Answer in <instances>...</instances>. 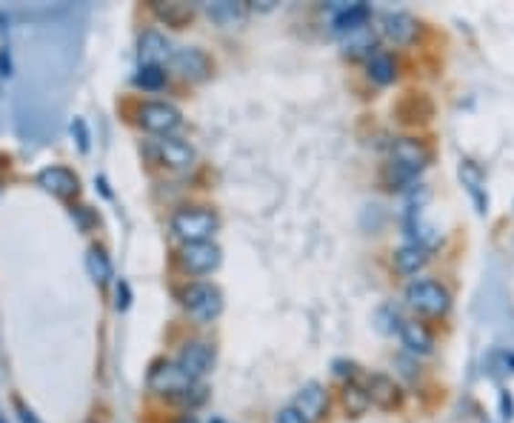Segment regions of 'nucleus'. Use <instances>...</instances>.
Returning <instances> with one entry per match:
<instances>
[{
  "instance_id": "412c9836",
  "label": "nucleus",
  "mask_w": 514,
  "mask_h": 423,
  "mask_svg": "<svg viewBox=\"0 0 514 423\" xmlns=\"http://www.w3.org/2000/svg\"><path fill=\"white\" fill-rule=\"evenodd\" d=\"M86 269H89L92 281L100 284V286L112 281V261H109V255H106L100 246L89 249V255H86Z\"/></svg>"
},
{
  "instance_id": "423d86ee",
  "label": "nucleus",
  "mask_w": 514,
  "mask_h": 423,
  "mask_svg": "<svg viewBox=\"0 0 514 423\" xmlns=\"http://www.w3.org/2000/svg\"><path fill=\"white\" fill-rule=\"evenodd\" d=\"M178 366L189 380L198 384V380H203L214 366V346L206 341H189L178 355Z\"/></svg>"
},
{
  "instance_id": "aec40b11",
  "label": "nucleus",
  "mask_w": 514,
  "mask_h": 423,
  "mask_svg": "<svg viewBox=\"0 0 514 423\" xmlns=\"http://www.w3.org/2000/svg\"><path fill=\"white\" fill-rule=\"evenodd\" d=\"M366 69H369V77L380 83V87H389V83L397 80V63L389 52H372Z\"/></svg>"
},
{
  "instance_id": "dca6fc26",
  "label": "nucleus",
  "mask_w": 514,
  "mask_h": 423,
  "mask_svg": "<svg viewBox=\"0 0 514 423\" xmlns=\"http://www.w3.org/2000/svg\"><path fill=\"white\" fill-rule=\"evenodd\" d=\"M206 15L214 20L218 26L223 29H234V26H243V20L249 15L246 4H238V0H218V4H209Z\"/></svg>"
},
{
  "instance_id": "0eeeda50",
  "label": "nucleus",
  "mask_w": 514,
  "mask_h": 423,
  "mask_svg": "<svg viewBox=\"0 0 514 423\" xmlns=\"http://www.w3.org/2000/svg\"><path fill=\"white\" fill-rule=\"evenodd\" d=\"M221 261H223V252H221L218 243H211V241L183 243V249H180V263L191 274H209L221 266Z\"/></svg>"
},
{
  "instance_id": "cd10ccee",
  "label": "nucleus",
  "mask_w": 514,
  "mask_h": 423,
  "mask_svg": "<svg viewBox=\"0 0 514 423\" xmlns=\"http://www.w3.org/2000/svg\"><path fill=\"white\" fill-rule=\"evenodd\" d=\"M17 415H20V420H24V423H40L37 415L24 404V400H17Z\"/></svg>"
},
{
  "instance_id": "bb28decb",
  "label": "nucleus",
  "mask_w": 514,
  "mask_h": 423,
  "mask_svg": "<svg viewBox=\"0 0 514 423\" xmlns=\"http://www.w3.org/2000/svg\"><path fill=\"white\" fill-rule=\"evenodd\" d=\"M77 129V143H80V152H89V132H86V126H83V120L77 118L75 123H72V132Z\"/></svg>"
},
{
  "instance_id": "2f4dec72",
  "label": "nucleus",
  "mask_w": 514,
  "mask_h": 423,
  "mask_svg": "<svg viewBox=\"0 0 514 423\" xmlns=\"http://www.w3.org/2000/svg\"><path fill=\"white\" fill-rule=\"evenodd\" d=\"M211 423H223V420H211Z\"/></svg>"
},
{
  "instance_id": "f8f14e48",
  "label": "nucleus",
  "mask_w": 514,
  "mask_h": 423,
  "mask_svg": "<svg viewBox=\"0 0 514 423\" xmlns=\"http://www.w3.org/2000/svg\"><path fill=\"white\" fill-rule=\"evenodd\" d=\"M37 186H43L55 198H72L80 183H77V175L69 172L67 166H49L37 175Z\"/></svg>"
},
{
  "instance_id": "473e14b6",
  "label": "nucleus",
  "mask_w": 514,
  "mask_h": 423,
  "mask_svg": "<svg viewBox=\"0 0 514 423\" xmlns=\"http://www.w3.org/2000/svg\"><path fill=\"white\" fill-rule=\"evenodd\" d=\"M0 423H4V420H0Z\"/></svg>"
},
{
  "instance_id": "2eb2a0df",
  "label": "nucleus",
  "mask_w": 514,
  "mask_h": 423,
  "mask_svg": "<svg viewBox=\"0 0 514 423\" xmlns=\"http://www.w3.org/2000/svg\"><path fill=\"white\" fill-rule=\"evenodd\" d=\"M369 400L380 409H395L400 404V387L395 384V377L389 375H372L366 384Z\"/></svg>"
},
{
  "instance_id": "a211bd4d",
  "label": "nucleus",
  "mask_w": 514,
  "mask_h": 423,
  "mask_svg": "<svg viewBox=\"0 0 514 423\" xmlns=\"http://www.w3.org/2000/svg\"><path fill=\"white\" fill-rule=\"evenodd\" d=\"M400 341L403 346L409 349L412 355H428L435 349V341H432V332H428L423 324L417 321H403L400 326Z\"/></svg>"
},
{
  "instance_id": "c756f323",
  "label": "nucleus",
  "mask_w": 514,
  "mask_h": 423,
  "mask_svg": "<svg viewBox=\"0 0 514 423\" xmlns=\"http://www.w3.org/2000/svg\"><path fill=\"white\" fill-rule=\"evenodd\" d=\"M500 404H503V418H506V420H511V412H514V404H511V395H506V392H503V397H500Z\"/></svg>"
},
{
  "instance_id": "4be33fe9",
  "label": "nucleus",
  "mask_w": 514,
  "mask_h": 423,
  "mask_svg": "<svg viewBox=\"0 0 514 423\" xmlns=\"http://www.w3.org/2000/svg\"><path fill=\"white\" fill-rule=\"evenodd\" d=\"M152 9L166 26H175V29H183L191 20V15H195V9L189 4H155Z\"/></svg>"
},
{
  "instance_id": "1a4fd4ad",
  "label": "nucleus",
  "mask_w": 514,
  "mask_h": 423,
  "mask_svg": "<svg viewBox=\"0 0 514 423\" xmlns=\"http://www.w3.org/2000/svg\"><path fill=\"white\" fill-rule=\"evenodd\" d=\"M383 37L395 46H409L417 37V20L409 12H386L380 20Z\"/></svg>"
},
{
  "instance_id": "a878e982",
  "label": "nucleus",
  "mask_w": 514,
  "mask_h": 423,
  "mask_svg": "<svg viewBox=\"0 0 514 423\" xmlns=\"http://www.w3.org/2000/svg\"><path fill=\"white\" fill-rule=\"evenodd\" d=\"M274 423H309V420L300 415V412H294L292 407H286V409L277 412V420H274Z\"/></svg>"
},
{
  "instance_id": "6ab92c4d",
  "label": "nucleus",
  "mask_w": 514,
  "mask_h": 423,
  "mask_svg": "<svg viewBox=\"0 0 514 423\" xmlns=\"http://www.w3.org/2000/svg\"><path fill=\"white\" fill-rule=\"evenodd\" d=\"M428 261V252L417 243H406L395 252V269L400 274H406V278H412V274H417Z\"/></svg>"
},
{
  "instance_id": "b1692460",
  "label": "nucleus",
  "mask_w": 514,
  "mask_h": 423,
  "mask_svg": "<svg viewBox=\"0 0 514 423\" xmlns=\"http://www.w3.org/2000/svg\"><path fill=\"white\" fill-rule=\"evenodd\" d=\"M343 46H346V55H363V52H372L375 46V32L372 26H360L349 35H343Z\"/></svg>"
},
{
  "instance_id": "6e6552de",
  "label": "nucleus",
  "mask_w": 514,
  "mask_h": 423,
  "mask_svg": "<svg viewBox=\"0 0 514 423\" xmlns=\"http://www.w3.org/2000/svg\"><path fill=\"white\" fill-rule=\"evenodd\" d=\"M155 152H158L160 163L166 169H171V172H189V169L195 166V160H198L195 146L180 140V138H160L158 146H155Z\"/></svg>"
},
{
  "instance_id": "ddd939ff",
  "label": "nucleus",
  "mask_w": 514,
  "mask_h": 423,
  "mask_svg": "<svg viewBox=\"0 0 514 423\" xmlns=\"http://www.w3.org/2000/svg\"><path fill=\"white\" fill-rule=\"evenodd\" d=\"M138 55H140V67H160L163 60L171 57V49H169V40L155 32V29H149L140 35V44H138Z\"/></svg>"
},
{
  "instance_id": "393cba45",
  "label": "nucleus",
  "mask_w": 514,
  "mask_h": 423,
  "mask_svg": "<svg viewBox=\"0 0 514 423\" xmlns=\"http://www.w3.org/2000/svg\"><path fill=\"white\" fill-rule=\"evenodd\" d=\"M135 83H138L140 89L155 92V89H160L163 83H166V69L163 67H140L138 75H135Z\"/></svg>"
},
{
  "instance_id": "9d476101",
  "label": "nucleus",
  "mask_w": 514,
  "mask_h": 423,
  "mask_svg": "<svg viewBox=\"0 0 514 423\" xmlns=\"http://www.w3.org/2000/svg\"><path fill=\"white\" fill-rule=\"evenodd\" d=\"M171 67H175L186 80H206L211 75V60L203 49L186 46L171 52Z\"/></svg>"
},
{
  "instance_id": "7c9ffc66",
  "label": "nucleus",
  "mask_w": 514,
  "mask_h": 423,
  "mask_svg": "<svg viewBox=\"0 0 514 423\" xmlns=\"http://www.w3.org/2000/svg\"><path fill=\"white\" fill-rule=\"evenodd\" d=\"M178 423H198V420H195V418H180Z\"/></svg>"
},
{
  "instance_id": "9b49d317",
  "label": "nucleus",
  "mask_w": 514,
  "mask_h": 423,
  "mask_svg": "<svg viewBox=\"0 0 514 423\" xmlns=\"http://www.w3.org/2000/svg\"><path fill=\"white\" fill-rule=\"evenodd\" d=\"M292 409L303 415L309 423H314V420H320V418L326 415V409H329V395H326L324 387L314 384V380H312V384H306L303 389L294 395Z\"/></svg>"
},
{
  "instance_id": "5701e85b",
  "label": "nucleus",
  "mask_w": 514,
  "mask_h": 423,
  "mask_svg": "<svg viewBox=\"0 0 514 423\" xmlns=\"http://www.w3.org/2000/svg\"><path fill=\"white\" fill-rule=\"evenodd\" d=\"M343 407H346V412L352 418H360L363 412H366L372 407V400H369V392L357 387L355 380H349L346 387H343Z\"/></svg>"
},
{
  "instance_id": "f3484780",
  "label": "nucleus",
  "mask_w": 514,
  "mask_h": 423,
  "mask_svg": "<svg viewBox=\"0 0 514 423\" xmlns=\"http://www.w3.org/2000/svg\"><path fill=\"white\" fill-rule=\"evenodd\" d=\"M369 17H372V9L366 4H349V6H340V12L334 15L332 20V29L334 35H349L360 26H369Z\"/></svg>"
},
{
  "instance_id": "39448f33",
  "label": "nucleus",
  "mask_w": 514,
  "mask_h": 423,
  "mask_svg": "<svg viewBox=\"0 0 514 423\" xmlns=\"http://www.w3.org/2000/svg\"><path fill=\"white\" fill-rule=\"evenodd\" d=\"M138 123L143 126L146 132L171 138V132L180 129L183 115H180L178 106H171L166 100H146L138 109Z\"/></svg>"
},
{
  "instance_id": "c85d7f7f",
  "label": "nucleus",
  "mask_w": 514,
  "mask_h": 423,
  "mask_svg": "<svg viewBox=\"0 0 514 423\" xmlns=\"http://www.w3.org/2000/svg\"><path fill=\"white\" fill-rule=\"evenodd\" d=\"M126 306H128V286L120 284L118 286V309H126Z\"/></svg>"
},
{
  "instance_id": "20e7f679",
  "label": "nucleus",
  "mask_w": 514,
  "mask_h": 423,
  "mask_svg": "<svg viewBox=\"0 0 514 423\" xmlns=\"http://www.w3.org/2000/svg\"><path fill=\"white\" fill-rule=\"evenodd\" d=\"M183 306L186 312L195 317V321L200 324H209L214 321L221 312H223V294L218 286H211V284H189L183 289Z\"/></svg>"
},
{
  "instance_id": "4468645a",
  "label": "nucleus",
  "mask_w": 514,
  "mask_h": 423,
  "mask_svg": "<svg viewBox=\"0 0 514 423\" xmlns=\"http://www.w3.org/2000/svg\"><path fill=\"white\" fill-rule=\"evenodd\" d=\"M460 181L466 186V192L471 195V201L478 203V212L483 215V212L488 209V198H486V175H483V169L475 163V160H463L460 163Z\"/></svg>"
},
{
  "instance_id": "f03ea898",
  "label": "nucleus",
  "mask_w": 514,
  "mask_h": 423,
  "mask_svg": "<svg viewBox=\"0 0 514 423\" xmlns=\"http://www.w3.org/2000/svg\"><path fill=\"white\" fill-rule=\"evenodd\" d=\"M221 221L214 212L209 209H178L175 215H171V232L183 241V243H203L211 241V235L218 232Z\"/></svg>"
},
{
  "instance_id": "f257e3e1",
  "label": "nucleus",
  "mask_w": 514,
  "mask_h": 423,
  "mask_svg": "<svg viewBox=\"0 0 514 423\" xmlns=\"http://www.w3.org/2000/svg\"><path fill=\"white\" fill-rule=\"evenodd\" d=\"M432 160V152H428V146L423 140L415 138H397L392 143V152H389V169L392 175L403 183H412L423 169Z\"/></svg>"
},
{
  "instance_id": "7ed1b4c3",
  "label": "nucleus",
  "mask_w": 514,
  "mask_h": 423,
  "mask_svg": "<svg viewBox=\"0 0 514 423\" xmlns=\"http://www.w3.org/2000/svg\"><path fill=\"white\" fill-rule=\"evenodd\" d=\"M406 304L426 317H440L452 306V294L437 281H415L406 289Z\"/></svg>"
}]
</instances>
